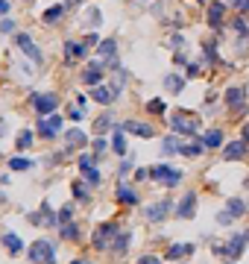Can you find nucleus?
I'll use <instances>...</instances> for the list:
<instances>
[{
  "instance_id": "38",
  "label": "nucleus",
  "mask_w": 249,
  "mask_h": 264,
  "mask_svg": "<svg viewBox=\"0 0 249 264\" xmlns=\"http://www.w3.org/2000/svg\"><path fill=\"white\" fill-rule=\"evenodd\" d=\"M147 109H150L153 115H161V112H164V103H161V100H150V103H147Z\"/></svg>"
},
{
  "instance_id": "44",
  "label": "nucleus",
  "mask_w": 249,
  "mask_h": 264,
  "mask_svg": "<svg viewBox=\"0 0 249 264\" xmlns=\"http://www.w3.org/2000/svg\"><path fill=\"white\" fill-rule=\"evenodd\" d=\"M91 162H94V159H91V156H79V168H91Z\"/></svg>"
},
{
  "instance_id": "51",
  "label": "nucleus",
  "mask_w": 249,
  "mask_h": 264,
  "mask_svg": "<svg viewBox=\"0 0 249 264\" xmlns=\"http://www.w3.org/2000/svg\"><path fill=\"white\" fill-rule=\"evenodd\" d=\"M246 185H249V179H246Z\"/></svg>"
},
{
  "instance_id": "46",
  "label": "nucleus",
  "mask_w": 249,
  "mask_h": 264,
  "mask_svg": "<svg viewBox=\"0 0 249 264\" xmlns=\"http://www.w3.org/2000/svg\"><path fill=\"white\" fill-rule=\"evenodd\" d=\"M97 41H100V38H97V33H91V36H85V44H88V47H91V44H97Z\"/></svg>"
},
{
  "instance_id": "3",
  "label": "nucleus",
  "mask_w": 249,
  "mask_h": 264,
  "mask_svg": "<svg viewBox=\"0 0 249 264\" xmlns=\"http://www.w3.org/2000/svg\"><path fill=\"white\" fill-rule=\"evenodd\" d=\"M200 126V118H193L188 112H179L176 118H173V132H182V135H193Z\"/></svg>"
},
{
  "instance_id": "36",
  "label": "nucleus",
  "mask_w": 249,
  "mask_h": 264,
  "mask_svg": "<svg viewBox=\"0 0 249 264\" xmlns=\"http://www.w3.org/2000/svg\"><path fill=\"white\" fill-rule=\"evenodd\" d=\"M82 176L91 182V185H97V182H100V173L94 170V165H91V168H85V170H82Z\"/></svg>"
},
{
  "instance_id": "17",
  "label": "nucleus",
  "mask_w": 249,
  "mask_h": 264,
  "mask_svg": "<svg viewBox=\"0 0 249 264\" xmlns=\"http://www.w3.org/2000/svg\"><path fill=\"white\" fill-rule=\"evenodd\" d=\"M33 223H44V226H56V215L50 212L47 203H41V208H38V215L33 217Z\"/></svg>"
},
{
  "instance_id": "22",
  "label": "nucleus",
  "mask_w": 249,
  "mask_h": 264,
  "mask_svg": "<svg viewBox=\"0 0 249 264\" xmlns=\"http://www.w3.org/2000/svg\"><path fill=\"white\" fill-rule=\"evenodd\" d=\"M202 144H205V147H211V150H217V147L223 144V132H220V129L205 132V135H202Z\"/></svg>"
},
{
  "instance_id": "18",
  "label": "nucleus",
  "mask_w": 249,
  "mask_h": 264,
  "mask_svg": "<svg viewBox=\"0 0 249 264\" xmlns=\"http://www.w3.org/2000/svg\"><path fill=\"white\" fill-rule=\"evenodd\" d=\"M120 129L132 132V135H144V138H153V129H150L147 123H138V120H129V123H123Z\"/></svg>"
},
{
  "instance_id": "25",
  "label": "nucleus",
  "mask_w": 249,
  "mask_h": 264,
  "mask_svg": "<svg viewBox=\"0 0 249 264\" xmlns=\"http://www.w3.org/2000/svg\"><path fill=\"white\" fill-rule=\"evenodd\" d=\"M190 250H193L190 244H173V247L167 250V258H182V255H188Z\"/></svg>"
},
{
  "instance_id": "15",
  "label": "nucleus",
  "mask_w": 249,
  "mask_h": 264,
  "mask_svg": "<svg viewBox=\"0 0 249 264\" xmlns=\"http://www.w3.org/2000/svg\"><path fill=\"white\" fill-rule=\"evenodd\" d=\"M167 212H170V200H161V203H155L147 208V220H164Z\"/></svg>"
},
{
  "instance_id": "11",
  "label": "nucleus",
  "mask_w": 249,
  "mask_h": 264,
  "mask_svg": "<svg viewBox=\"0 0 249 264\" xmlns=\"http://www.w3.org/2000/svg\"><path fill=\"white\" fill-rule=\"evenodd\" d=\"M246 235H235V238L229 241V247H226V255L229 258H240L243 255V250H246Z\"/></svg>"
},
{
  "instance_id": "42",
  "label": "nucleus",
  "mask_w": 249,
  "mask_h": 264,
  "mask_svg": "<svg viewBox=\"0 0 249 264\" xmlns=\"http://www.w3.org/2000/svg\"><path fill=\"white\" fill-rule=\"evenodd\" d=\"M138 264H161V258H155V255H141Z\"/></svg>"
},
{
  "instance_id": "16",
  "label": "nucleus",
  "mask_w": 249,
  "mask_h": 264,
  "mask_svg": "<svg viewBox=\"0 0 249 264\" xmlns=\"http://www.w3.org/2000/svg\"><path fill=\"white\" fill-rule=\"evenodd\" d=\"M3 244H6V252H9V255H18V252H24V241L18 238L15 232H6V235H3Z\"/></svg>"
},
{
  "instance_id": "28",
  "label": "nucleus",
  "mask_w": 249,
  "mask_h": 264,
  "mask_svg": "<svg viewBox=\"0 0 249 264\" xmlns=\"http://www.w3.org/2000/svg\"><path fill=\"white\" fill-rule=\"evenodd\" d=\"M164 85H167V91H173V94H179V91H182V85H185V83L179 80L176 73H170V76L164 80Z\"/></svg>"
},
{
  "instance_id": "34",
  "label": "nucleus",
  "mask_w": 249,
  "mask_h": 264,
  "mask_svg": "<svg viewBox=\"0 0 249 264\" xmlns=\"http://www.w3.org/2000/svg\"><path fill=\"white\" fill-rule=\"evenodd\" d=\"M30 144H33V135L26 129H21L18 132V147H21V150H30Z\"/></svg>"
},
{
  "instance_id": "52",
  "label": "nucleus",
  "mask_w": 249,
  "mask_h": 264,
  "mask_svg": "<svg viewBox=\"0 0 249 264\" xmlns=\"http://www.w3.org/2000/svg\"><path fill=\"white\" fill-rule=\"evenodd\" d=\"M229 264H232V261H229Z\"/></svg>"
},
{
  "instance_id": "2",
  "label": "nucleus",
  "mask_w": 249,
  "mask_h": 264,
  "mask_svg": "<svg viewBox=\"0 0 249 264\" xmlns=\"http://www.w3.org/2000/svg\"><path fill=\"white\" fill-rule=\"evenodd\" d=\"M150 176H153L155 182L167 185V188H173V185H179V182H182V173H179L176 168H170V165H155V168L150 170Z\"/></svg>"
},
{
  "instance_id": "20",
  "label": "nucleus",
  "mask_w": 249,
  "mask_h": 264,
  "mask_svg": "<svg viewBox=\"0 0 249 264\" xmlns=\"http://www.w3.org/2000/svg\"><path fill=\"white\" fill-rule=\"evenodd\" d=\"M223 12H226L223 3H211V6H208V24H211L214 30H217V27H220V21H223Z\"/></svg>"
},
{
  "instance_id": "45",
  "label": "nucleus",
  "mask_w": 249,
  "mask_h": 264,
  "mask_svg": "<svg viewBox=\"0 0 249 264\" xmlns=\"http://www.w3.org/2000/svg\"><path fill=\"white\" fill-rule=\"evenodd\" d=\"M12 30H15L12 21H3V24H0V33H12Z\"/></svg>"
},
{
  "instance_id": "49",
  "label": "nucleus",
  "mask_w": 249,
  "mask_h": 264,
  "mask_svg": "<svg viewBox=\"0 0 249 264\" xmlns=\"http://www.w3.org/2000/svg\"><path fill=\"white\" fill-rule=\"evenodd\" d=\"M73 264H88V261H73Z\"/></svg>"
},
{
  "instance_id": "4",
  "label": "nucleus",
  "mask_w": 249,
  "mask_h": 264,
  "mask_svg": "<svg viewBox=\"0 0 249 264\" xmlns=\"http://www.w3.org/2000/svg\"><path fill=\"white\" fill-rule=\"evenodd\" d=\"M56 106H59L56 94H36V97H33V109H36L41 118L50 115V112H56Z\"/></svg>"
},
{
  "instance_id": "13",
  "label": "nucleus",
  "mask_w": 249,
  "mask_h": 264,
  "mask_svg": "<svg viewBox=\"0 0 249 264\" xmlns=\"http://www.w3.org/2000/svg\"><path fill=\"white\" fill-rule=\"evenodd\" d=\"M226 103H229L232 109H243L246 91H243V88H226Z\"/></svg>"
},
{
  "instance_id": "24",
  "label": "nucleus",
  "mask_w": 249,
  "mask_h": 264,
  "mask_svg": "<svg viewBox=\"0 0 249 264\" xmlns=\"http://www.w3.org/2000/svg\"><path fill=\"white\" fill-rule=\"evenodd\" d=\"M226 212H229L232 217H240V215H246V203H243V200H229Z\"/></svg>"
},
{
  "instance_id": "35",
  "label": "nucleus",
  "mask_w": 249,
  "mask_h": 264,
  "mask_svg": "<svg viewBox=\"0 0 249 264\" xmlns=\"http://www.w3.org/2000/svg\"><path fill=\"white\" fill-rule=\"evenodd\" d=\"M73 197H76V200H88V188H85L82 182H73Z\"/></svg>"
},
{
  "instance_id": "26",
  "label": "nucleus",
  "mask_w": 249,
  "mask_h": 264,
  "mask_svg": "<svg viewBox=\"0 0 249 264\" xmlns=\"http://www.w3.org/2000/svg\"><path fill=\"white\" fill-rule=\"evenodd\" d=\"M65 9H68V6H50L47 12H44V21H47V24H53V21H59L62 15H65Z\"/></svg>"
},
{
  "instance_id": "32",
  "label": "nucleus",
  "mask_w": 249,
  "mask_h": 264,
  "mask_svg": "<svg viewBox=\"0 0 249 264\" xmlns=\"http://www.w3.org/2000/svg\"><path fill=\"white\" fill-rule=\"evenodd\" d=\"M9 168H12V170H30V168H33V162H30V159H18V156H15V159H9Z\"/></svg>"
},
{
  "instance_id": "1",
  "label": "nucleus",
  "mask_w": 249,
  "mask_h": 264,
  "mask_svg": "<svg viewBox=\"0 0 249 264\" xmlns=\"http://www.w3.org/2000/svg\"><path fill=\"white\" fill-rule=\"evenodd\" d=\"M33 264H56V244L53 241H36L30 250Z\"/></svg>"
},
{
  "instance_id": "30",
  "label": "nucleus",
  "mask_w": 249,
  "mask_h": 264,
  "mask_svg": "<svg viewBox=\"0 0 249 264\" xmlns=\"http://www.w3.org/2000/svg\"><path fill=\"white\" fill-rule=\"evenodd\" d=\"M59 232H62V238H68V241H76V238H79V229L73 226V223H62Z\"/></svg>"
},
{
  "instance_id": "43",
  "label": "nucleus",
  "mask_w": 249,
  "mask_h": 264,
  "mask_svg": "<svg viewBox=\"0 0 249 264\" xmlns=\"http://www.w3.org/2000/svg\"><path fill=\"white\" fill-rule=\"evenodd\" d=\"M59 220H65V223H71V208H68V205H65V208L59 212Z\"/></svg>"
},
{
  "instance_id": "7",
  "label": "nucleus",
  "mask_w": 249,
  "mask_h": 264,
  "mask_svg": "<svg viewBox=\"0 0 249 264\" xmlns=\"http://www.w3.org/2000/svg\"><path fill=\"white\" fill-rule=\"evenodd\" d=\"M62 129V118H41L38 120V135L41 138H53V135H59Z\"/></svg>"
},
{
  "instance_id": "10",
  "label": "nucleus",
  "mask_w": 249,
  "mask_h": 264,
  "mask_svg": "<svg viewBox=\"0 0 249 264\" xmlns=\"http://www.w3.org/2000/svg\"><path fill=\"white\" fill-rule=\"evenodd\" d=\"M15 41H18V47L24 50V53H26V56H30L33 62H41V50L33 44V38H30V36H24V33H21V36L15 38Z\"/></svg>"
},
{
  "instance_id": "39",
  "label": "nucleus",
  "mask_w": 249,
  "mask_h": 264,
  "mask_svg": "<svg viewBox=\"0 0 249 264\" xmlns=\"http://www.w3.org/2000/svg\"><path fill=\"white\" fill-rule=\"evenodd\" d=\"M182 153L185 156H200L202 150H200V144H188V147H182Z\"/></svg>"
},
{
  "instance_id": "31",
  "label": "nucleus",
  "mask_w": 249,
  "mask_h": 264,
  "mask_svg": "<svg viewBox=\"0 0 249 264\" xmlns=\"http://www.w3.org/2000/svg\"><path fill=\"white\" fill-rule=\"evenodd\" d=\"M126 247H129V232H120L118 238H115V247H112V250H115V252H126Z\"/></svg>"
},
{
  "instance_id": "5",
  "label": "nucleus",
  "mask_w": 249,
  "mask_h": 264,
  "mask_svg": "<svg viewBox=\"0 0 249 264\" xmlns=\"http://www.w3.org/2000/svg\"><path fill=\"white\" fill-rule=\"evenodd\" d=\"M85 141H88V135H85L82 129H68V132H65V156L73 153L76 147H82Z\"/></svg>"
},
{
  "instance_id": "12",
  "label": "nucleus",
  "mask_w": 249,
  "mask_h": 264,
  "mask_svg": "<svg viewBox=\"0 0 249 264\" xmlns=\"http://www.w3.org/2000/svg\"><path fill=\"white\" fill-rule=\"evenodd\" d=\"M223 156L229 159V162H237V159H243V156H246V138H243V141H232V144H226Z\"/></svg>"
},
{
  "instance_id": "27",
  "label": "nucleus",
  "mask_w": 249,
  "mask_h": 264,
  "mask_svg": "<svg viewBox=\"0 0 249 264\" xmlns=\"http://www.w3.org/2000/svg\"><path fill=\"white\" fill-rule=\"evenodd\" d=\"M108 129H112V118H108V115H103V118L94 120V132H97V135H103V132H108Z\"/></svg>"
},
{
  "instance_id": "19",
  "label": "nucleus",
  "mask_w": 249,
  "mask_h": 264,
  "mask_svg": "<svg viewBox=\"0 0 249 264\" xmlns=\"http://www.w3.org/2000/svg\"><path fill=\"white\" fill-rule=\"evenodd\" d=\"M118 200H120V203H126V205H135V203H138V191H132L129 185H123V182H120V185H118Z\"/></svg>"
},
{
  "instance_id": "21",
  "label": "nucleus",
  "mask_w": 249,
  "mask_h": 264,
  "mask_svg": "<svg viewBox=\"0 0 249 264\" xmlns=\"http://www.w3.org/2000/svg\"><path fill=\"white\" fill-rule=\"evenodd\" d=\"M65 53H68V59H79V56H88V44H76V41H65Z\"/></svg>"
},
{
  "instance_id": "33",
  "label": "nucleus",
  "mask_w": 249,
  "mask_h": 264,
  "mask_svg": "<svg viewBox=\"0 0 249 264\" xmlns=\"http://www.w3.org/2000/svg\"><path fill=\"white\" fill-rule=\"evenodd\" d=\"M161 147H164V153H182L179 138H164V141H161Z\"/></svg>"
},
{
  "instance_id": "8",
  "label": "nucleus",
  "mask_w": 249,
  "mask_h": 264,
  "mask_svg": "<svg viewBox=\"0 0 249 264\" xmlns=\"http://www.w3.org/2000/svg\"><path fill=\"white\" fill-rule=\"evenodd\" d=\"M115 232H118V226H115V223H103V226L97 229V232H94V247H97V250H106V247H108V238H112Z\"/></svg>"
},
{
  "instance_id": "23",
  "label": "nucleus",
  "mask_w": 249,
  "mask_h": 264,
  "mask_svg": "<svg viewBox=\"0 0 249 264\" xmlns=\"http://www.w3.org/2000/svg\"><path fill=\"white\" fill-rule=\"evenodd\" d=\"M91 97H94L97 103H108V100L115 97V91H108V88H103V85H94V88H91Z\"/></svg>"
},
{
  "instance_id": "29",
  "label": "nucleus",
  "mask_w": 249,
  "mask_h": 264,
  "mask_svg": "<svg viewBox=\"0 0 249 264\" xmlns=\"http://www.w3.org/2000/svg\"><path fill=\"white\" fill-rule=\"evenodd\" d=\"M112 147H115V153H118V156H123V153H126V138L120 135V129L115 132V138H112Z\"/></svg>"
},
{
  "instance_id": "6",
  "label": "nucleus",
  "mask_w": 249,
  "mask_h": 264,
  "mask_svg": "<svg viewBox=\"0 0 249 264\" xmlns=\"http://www.w3.org/2000/svg\"><path fill=\"white\" fill-rule=\"evenodd\" d=\"M176 215L182 217V220H190V217L197 215V194H185V197H182V203L176 205Z\"/></svg>"
},
{
  "instance_id": "14",
  "label": "nucleus",
  "mask_w": 249,
  "mask_h": 264,
  "mask_svg": "<svg viewBox=\"0 0 249 264\" xmlns=\"http://www.w3.org/2000/svg\"><path fill=\"white\" fill-rule=\"evenodd\" d=\"M100 76H103V73H100V62H91V65L82 71V83L94 88V85H100Z\"/></svg>"
},
{
  "instance_id": "9",
  "label": "nucleus",
  "mask_w": 249,
  "mask_h": 264,
  "mask_svg": "<svg viewBox=\"0 0 249 264\" xmlns=\"http://www.w3.org/2000/svg\"><path fill=\"white\" fill-rule=\"evenodd\" d=\"M97 53L106 59V65H112V68L118 65V59H115V53H118V41H115V38H106V41H100V50H97Z\"/></svg>"
},
{
  "instance_id": "50",
  "label": "nucleus",
  "mask_w": 249,
  "mask_h": 264,
  "mask_svg": "<svg viewBox=\"0 0 249 264\" xmlns=\"http://www.w3.org/2000/svg\"><path fill=\"white\" fill-rule=\"evenodd\" d=\"M246 238H249V229H246Z\"/></svg>"
},
{
  "instance_id": "48",
  "label": "nucleus",
  "mask_w": 249,
  "mask_h": 264,
  "mask_svg": "<svg viewBox=\"0 0 249 264\" xmlns=\"http://www.w3.org/2000/svg\"><path fill=\"white\" fill-rule=\"evenodd\" d=\"M243 138H249V123H246V126H243Z\"/></svg>"
},
{
  "instance_id": "41",
  "label": "nucleus",
  "mask_w": 249,
  "mask_h": 264,
  "mask_svg": "<svg viewBox=\"0 0 249 264\" xmlns=\"http://www.w3.org/2000/svg\"><path fill=\"white\" fill-rule=\"evenodd\" d=\"M94 153H97V156H103V153H106V141H103V138H97V141H94Z\"/></svg>"
},
{
  "instance_id": "37",
  "label": "nucleus",
  "mask_w": 249,
  "mask_h": 264,
  "mask_svg": "<svg viewBox=\"0 0 249 264\" xmlns=\"http://www.w3.org/2000/svg\"><path fill=\"white\" fill-rule=\"evenodd\" d=\"M229 6H232V9H237V12H243V15L249 12V0H229Z\"/></svg>"
},
{
  "instance_id": "40",
  "label": "nucleus",
  "mask_w": 249,
  "mask_h": 264,
  "mask_svg": "<svg viewBox=\"0 0 249 264\" xmlns=\"http://www.w3.org/2000/svg\"><path fill=\"white\" fill-rule=\"evenodd\" d=\"M232 220H235V217L229 215V212H220V215H217V223H220V226H229Z\"/></svg>"
},
{
  "instance_id": "47",
  "label": "nucleus",
  "mask_w": 249,
  "mask_h": 264,
  "mask_svg": "<svg viewBox=\"0 0 249 264\" xmlns=\"http://www.w3.org/2000/svg\"><path fill=\"white\" fill-rule=\"evenodd\" d=\"M9 12V3H6V0H0V15H6Z\"/></svg>"
}]
</instances>
